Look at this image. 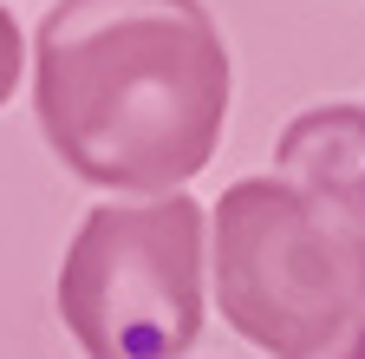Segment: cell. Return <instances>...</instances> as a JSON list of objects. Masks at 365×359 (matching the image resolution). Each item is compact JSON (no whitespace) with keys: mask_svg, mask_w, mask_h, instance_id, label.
I'll use <instances>...</instances> for the list:
<instances>
[{"mask_svg":"<svg viewBox=\"0 0 365 359\" xmlns=\"http://www.w3.org/2000/svg\"><path fill=\"white\" fill-rule=\"evenodd\" d=\"M228 46L202 0H59L33 26V111L91 190L170 196L228 124Z\"/></svg>","mask_w":365,"mask_h":359,"instance_id":"obj_1","label":"cell"},{"mask_svg":"<svg viewBox=\"0 0 365 359\" xmlns=\"http://www.w3.org/2000/svg\"><path fill=\"white\" fill-rule=\"evenodd\" d=\"M222 320L267 359H365V236L281 176H242L209 229Z\"/></svg>","mask_w":365,"mask_h":359,"instance_id":"obj_2","label":"cell"},{"mask_svg":"<svg viewBox=\"0 0 365 359\" xmlns=\"http://www.w3.org/2000/svg\"><path fill=\"white\" fill-rule=\"evenodd\" d=\"M209 222L190 190L105 203L59 261V320L85 359H190L202 333Z\"/></svg>","mask_w":365,"mask_h":359,"instance_id":"obj_3","label":"cell"},{"mask_svg":"<svg viewBox=\"0 0 365 359\" xmlns=\"http://www.w3.org/2000/svg\"><path fill=\"white\" fill-rule=\"evenodd\" d=\"M274 176L300 190L313 209L365 236V105L300 111L274 144Z\"/></svg>","mask_w":365,"mask_h":359,"instance_id":"obj_4","label":"cell"},{"mask_svg":"<svg viewBox=\"0 0 365 359\" xmlns=\"http://www.w3.org/2000/svg\"><path fill=\"white\" fill-rule=\"evenodd\" d=\"M20 66H26V39H20L14 14L0 7V105L14 98V85H20Z\"/></svg>","mask_w":365,"mask_h":359,"instance_id":"obj_5","label":"cell"}]
</instances>
